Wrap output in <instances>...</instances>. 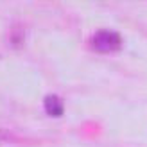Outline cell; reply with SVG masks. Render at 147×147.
<instances>
[{"label":"cell","instance_id":"1","mask_svg":"<svg viewBox=\"0 0 147 147\" xmlns=\"http://www.w3.org/2000/svg\"><path fill=\"white\" fill-rule=\"evenodd\" d=\"M122 45L120 36L113 31H99L92 38V47L97 52H115Z\"/></svg>","mask_w":147,"mask_h":147},{"label":"cell","instance_id":"2","mask_svg":"<svg viewBox=\"0 0 147 147\" xmlns=\"http://www.w3.org/2000/svg\"><path fill=\"white\" fill-rule=\"evenodd\" d=\"M43 104H45V111L50 117H61L63 115V102L57 95H47Z\"/></svg>","mask_w":147,"mask_h":147}]
</instances>
